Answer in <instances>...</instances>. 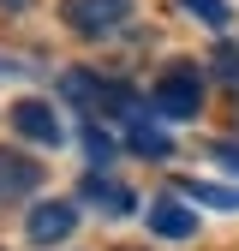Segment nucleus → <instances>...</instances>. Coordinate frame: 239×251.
<instances>
[{"instance_id": "nucleus-1", "label": "nucleus", "mask_w": 239, "mask_h": 251, "mask_svg": "<svg viewBox=\"0 0 239 251\" xmlns=\"http://www.w3.org/2000/svg\"><path fill=\"white\" fill-rule=\"evenodd\" d=\"M60 18L78 36H114L132 18V0H60Z\"/></svg>"}, {"instance_id": "nucleus-2", "label": "nucleus", "mask_w": 239, "mask_h": 251, "mask_svg": "<svg viewBox=\"0 0 239 251\" xmlns=\"http://www.w3.org/2000/svg\"><path fill=\"white\" fill-rule=\"evenodd\" d=\"M203 102V90H197V72H167L156 84V108L149 114H162V120H191Z\"/></svg>"}, {"instance_id": "nucleus-3", "label": "nucleus", "mask_w": 239, "mask_h": 251, "mask_svg": "<svg viewBox=\"0 0 239 251\" xmlns=\"http://www.w3.org/2000/svg\"><path fill=\"white\" fill-rule=\"evenodd\" d=\"M72 227H78V209H72V203H36L30 222H24V233L36 239V245H60Z\"/></svg>"}, {"instance_id": "nucleus-4", "label": "nucleus", "mask_w": 239, "mask_h": 251, "mask_svg": "<svg viewBox=\"0 0 239 251\" xmlns=\"http://www.w3.org/2000/svg\"><path fill=\"white\" fill-rule=\"evenodd\" d=\"M36 185H42V168H36V162L0 150V203H18L24 192H36Z\"/></svg>"}, {"instance_id": "nucleus-5", "label": "nucleus", "mask_w": 239, "mask_h": 251, "mask_svg": "<svg viewBox=\"0 0 239 251\" xmlns=\"http://www.w3.org/2000/svg\"><path fill=\"white\" fill-rule=\"evenodd\" d=\"M12 126L24 138H36V144H60V120L48 114V102H18L12 108Z\"/></svg>"}, {"instance_id": "nucleus-6", "label": "nucleus", "mask_w": 239, "mask_h": 251, "mask_svg": "<svg viewBox=\"0 0 239 251\" xmlns=\"http://www.w3.org/2000/svg\"><path fill=\"white\" fill-rule=\"evenodd\" d=\"M84 198L96 203V209H108V215H126L132 209V185H120V179H84Z\"/></svg>"}, {"instance_id": "nucleus-7", "label": "nucleus", "mask_w": 239, "mask_h": 251, "mask_svg": "<svg viewBox=\"0 0 239 251\" xmlns=\"http://www.w3.org/2000/svg\"><path fill=\"white\" fill-rule=\"evenodd\" d=\"M149 227H156L162 239H191V209H179V203H156V209H149Z\"/></svg>"}, {"instance_id": "nucleus-8", "label": "nucleus", "mask_w": 239, "mask_h": 251, "mask_svg": "<svg viewBox=\"0 0 239 251\" xmlns=\"http://www.w3.org/2000/svg\"><path fill=\"white\" fill-rule=\"evenodd\" d=\"M179 192H186V198H203V203H215V209H239V192H233V185H209V179H179Z\"/></svg>"}, {"instance_id": "nucleus-9", "label": "nucleus", "mask_w": 239, "mask_h": 251, "mask_svg": "<svg viewBox=\"0 0 239 251\" xmlns=\"http://www.w3.org/2000/svg\"><path fill=\"white\" fill-rule=\"evenodd\" d=\"M179 6H186V12H191L197 24H215V30H221V24L233 18V12H227V0H179Z\"/></svg>"}, {"instance_id": "nucleus-10", "label": "nucleus", "mask_w": 239, "mask_h": 251, "mask_svg": "<svg viewBox=\"0 0 239 251\" xmlns=\"http://www.w3.org/2000/svg\"><path fill=\"white\" fill-rule=\"evenodd\" d=\"M60 90H66L72 102H96V96H102V84H96V78H84V72H66V78H60Z\"/></svg>"}, {"instance_id": "nucleus-11", "label": "nucleus", "mask_w": 239, "mask_h": 251, "mask_svg": "<svg viewBox=\"0 0 239 251\" xmlns=\"http://www.w3.org/2000/svg\"><path fill=\"white\" fill-rule=\"evenodd\" d=\"M209 72H215V78H227V84H239V48H221Z\"/></svg>"}, {"instance_id": "nucleus-12", "label": "nucleus", "mask_w": 239, "mask_h": 251, "mask_svg": "<svg viewBox=\"0 0 239 251\" xmlns=\"http://www.w3.org/2000/svg\"><path fill=\"white\" fill-rule=\"evenodd\" d=\"M215 155H221V168H233V174H239V144H215Z\"/></svg>"}, {"instance_id": "nucleus-13", "label": "nucleus", "mask_w": 239, "mask_h": 251, "mask_svg": "<svg viewBox=\"0 0 239 251\" xmlns=\"http://www.w3.org/2000/svg\"><path fill=\"white\" fill-rule=\"evenodd\" d=\"M126 251H132V245H126Z\"/></svg>"}]
</instances>
